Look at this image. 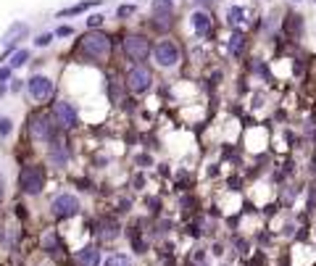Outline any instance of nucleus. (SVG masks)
<instances>
[{
	"instance_id": "obj_15",
	"label": "nucleus",
	"mask_w": 316,
	"mask_h": 266,
	"mask_svg": "<svg viewBox=\"0 0 316 266\" xmlns=\"http://www.w3.org/2000/svg\"><path fill=\"white\" fill-rule=\"evenodd\" d=\"M245 43H248V37L242 35V32H232L227 48H229V53H232V56H240L242 50H245Z\"/></svg>"
},
{
	"instance_id": "obj_30",
	"label": "nucleus",
	"mask_w": 316,
	"mask_h": 266,
	"mask_svg": "<svg viewBox=\"0 0 316 266\" xmlns=\"http://www.w3.org/2000/svg\"><path fill=\"white\" fill-rule=\"evenodd\" d=\"M198 3H211V0H198Z\"/></svg>"
},
{
	"instance_id": "obj_7",
	"label": "nucleus",
	"mask_w": 316,
	"mask_h": 266,
	"mask_svg": "<svg viewBox=\"0 0 316 266\" xmlns=\"http://www.w3.org/2000/svg\"><path fill=\"white\" fill-rule=\"evenodd\" d=\"M50 208H53V216H58V219L77 216V213H79V198L71 195V192H61V195L53 198Z\"/></svg>"
},
{
	"instance_id": "obj_6",
	"label": "nucleus",
	"mask_w": 316,
	"mask_h": 266,
	"mask_svg": "<svg viewBox=\"0 0 316 266\" xmlns=\"http://www.w3.org/2000/svg\"><path fill=\"white\" fill-rule=\"evenodd\" d=\"M29 135H32V140L37 142H45L56 140V129H53V119H50L48 114H35L32 119H29Z\"/></svg>"
},
{
	"instance_id": "obj_1",
	"label": "nucleus",
	"mask_w": 316,
	"mask_h": 266,
	"mask_svg": "<svg viewBox=\"0 0 316 266\" xmlns=\"http://www.w3.org/2000/svg\"><path fill=\"white\" fill-rule=\"evenodd\" d=\"M79 53L87 61H106L111 53V37L103 32H87L79 40Z\"/></svg>"
},
{
	"instance_id": "obj_5",
	"label": "nucleus",
	"mask_w": 316,
	"mask_h": 266,
	"mask_svg": "<svg viewBox=\"0 0 316 266\" xmlns=\"http://www.w3.org/2000/svg\"><path fill=\"white\" fill-rule=\"evenodd\" d=\"M153 58H156V64L158 66H164V69H174L179 64V48L174 40H158V45L153 48Z\"/></svg>"
},
{
	"instance_id": "obj_22",
	"label": "nucleus",
	"mask_w": 316,
	"mask_h": 266,
	"mask_svg": "<svg viewBox=\"0 0 316 266\" xmlns=\"http://www.w3.org/2000/svg\"><path fill=\"white\" fill-rule=\"evenodd\" d=\"M111 100H114V103H121V82L119 79L111 82Z\"/></svg>"
},
{
	"instance_id": "obj_26",
	"label": "nucleus",
	"mask_w": 316,
	"mask_h": 266,
	"mask_svg": "<svg viewBox=\"0 0 316 266\" xmlns=\"http://www.w3.org/2000/svg\"><path fill=\"white\" fill-rule=\"evenodd\" d=\"M50 40H53V35H40V37L35 40V45H40V48H45V45H50Z\"/></svg>"
},
{
	"instance_id": "obj_19",
	"label": "nucleus",
	"mask_w": 316,
	"mask_h": 266,
	"mask_svg": "<svg viewBox=\"0 0 316 266\" xmlns=\"http://www.w3.org/2000/svg\"><path fill=\"white\" fill-rule=\"evenodd\" d=\"M93 6H98V0H87V3L71 6V8H66V11H61L58 16H74V14H82V11H87V8H93Z\"/></svg>"
},
{
	"instance_id": "obj_29",
	"label": "nucleus",
	"mask_w": 316,
	"mask_h": 266,
	"mask_svg": "<svg viewBox=\"0 0 316 266\" xmlns=\"http://www.w3.org/2000/svg\"><path fill=\"white\" fill-rule=\"evenodd\" d=\"M0 198H3V179H0Z\"/></svg>"
},
{
	"instance_id": "obj_11",
	"label": "nucleus",
	"mask_w": 316,
	"mask_h": 266,
	"mask_svg": "<svg viewBox=\"0 0 316 266\" xmlns=\"http://www.w3.org/2000/svg\"><path fill=\"white\" fill-rule=\"evenodd\" d=\"M74 263H77V266H98V263H100V250L95 248V245H87V248L77 250Z\"/></svg>"
},
{
	"instance_id": "obj_21",
	"label": "nucleus",
	"mask_w": 316,
	"mask_h": 266,
	"mask_svg": "<svg viewBox=\"0 0 316 266\" xmlns=\"http://www.w3.org/2000/svg\"><path fill=\"white\" fill-rule=\"evenodd\" d=\"M43 248H45L48 253H53V250L58 248V240H56V234H53V232H45V237H43Z\"/></svg>"
},
{
	"instance_id": "obj_14",
	"label": "nucleus",
	"mask_w": 316,
	"mask_h": 266,
	"mask_svg": "<svg viewBox=\"0 0 316 266\" xmlns=\"http://www.w3.org/2000/svg\"><path fill=\"white\" fill-rule=\"evenodd\" d=\"M27 35H29V27H27L24 22H16V24H11V29L6 32L3 43H6V45H14V43H19V40L27 37Z\"/></svg>"
},
{
	"instance_id": "obj_20",
	"label": "nucleus",
	"mask_w": 316,
	"mask_h": 266,
	"mask_svg": "<svg viewBox=\"0 0 316 266\" xmlns=\"http://www.w3.org/2000/svg\"><path fill=\"white\" fill-rule=\"evenodd\" d=\"M29 61V50H16V53L11 56V69H19V66H24Z\"/></svg>"
},
{
	"instance_id": "obj_8",
	"label": "nucleus",
	"mask_w": 316,
	"mask_h": 266,
	"mask_svg": "<svg viewBox=\"0 0 316 266\" xmlns=\"http://www.w3.org/2000/svg\"><path fill=\"white\" fill-rule=\"evenodd\" d=\"M27 90H29V95H32L35 100H48L50 95H53V79H48L43 74H35L32 79L27 82Z\"/></svg>"
},
{
	"instance_id": "obj_18",
	"label": "nucleus",
	"mask_w": 316,
	"mask_h": 266,
	"mask_svg": "<svg viewBox=\"0 0 316 266\" xmlns=\"http://www.w3.org/2000/svg\"><path fill=\"white\" fill-rule=\"evenodd\" d=\"M103 266H132V261H129V255H124V253H111Z\"/></svg>"
},
{
	"instance_id": "obj_27",
	"label": "nucleus",
	"mask_w": 316,
	"mask_h": 266,
	"mask_svg": "<svg viewBox=\"0 0 316 266\" xmlns=\"http://www.w3.org/2000/svg\"><path fill=\"white\" fill-rule=\"evenodd\" d=\"M11 79V66H0V82Z\"/></svg>"
},
{
	"instance_id": "obj_3",
	"label": "nucleus",
	"mask_w": 316,
	"mask_h": 266,
	"mask_svg": "<svg viewBox=\"0 0 316 266\" xmlns=\"http://www.w3.org/2000/svg\"><path fill=\"white\" fill-rule=\"evenodd\" d=\"M124 85L132 90V93H148L150 85H153V74H150V69L148 66H142V64H135L129 71H127V79H124Z\"/></svg>"
},
{
	"instance_id": "obj_9",
	"label": "nucleus",
	"mask_w": 316,
	"mask_h": 266,
	"mask_svg": "<svg viewBox=\"0 0 316 266\" xmlns=\"http://www.w3.org/2000/svg\"><path fill=\"white\" fill-rule=\"evenodd\" d=\"M53 116L58 121V127H64V129L77 127V108L71 103H66V100H58V103L53 106Z\"/></svg>"
},
{
	"instance_id": "obj_24",
	"label": "nucleus",
	"mask_w": 316,
	"mask_h": 266,
	"mask_svg": "<svg viewBox=\"0 0 316 266\" xmlns=\"http://www.w3.org/2000/svg\"><path fill=\"white\" fill-rule=\"evenodd\" d=\"M132 14H135V6H119V11H116V16H119V19L132 16Z\"/></svg>"
},
{
	"instance_id": "obj_2",
	"label": "nucleus",
	"mask_w": 316,
	"mask_h": 266,
	"mask_svg": "<svg viewBox=\"0 0 316 266\" xmlns=\"http://www.w3.org/2000/svg\"><path fill=\"white\" fill-rule=\"evenodd\" d=\"M19 187H22L27 195H40L45 187V169L40 163H29L19 174Z\"/></svg>"
},
{
	"instance_id": "obj_10",
	"label": "nucleus",
	"mask_w": 316,
	"mask_h": 266,
	"mask_svg": "<svg viewBox=\"0 0 316 266\" xmlns=\"http://www.w3.org/2000/svg\"><path fill=\"white\" fill-rule=\"evenodd\" d=\"M190 24H192V29H195L198 37H208L213 32V19L206 11H195V14L190 16Z\"/></svg>"
},
{
	"instance_id": "obj_17",
	"label": "nucleus",
	"mask_w": 316,
	"mask_h": 266,
	"mask_svg": "<svg viewBox=\"0 0 316 266\" xmlns=\"http://www.w3.org/2000/svg\"><path fill=\"white\" fill-rule=\"evenodd\" d=\"M242 19H245V8H242V6H229L227 8V24L229 27H237Z\"/></svg>"
},
{
	"instance_id": "obj_13",
	"label": "nucleus",
	"mask_w": 316,
	"mask_h": 266,
	"mask_svg": "<svg viewBox=\"0 0 316 266\" xmlns=\"http://www.w3.org/2000/svg\"><path fill=\"white\" fill-rule=\"evenodd\" d=\"M50 161H53L56 166H66V161H69V148H66V142L53 140V145H50Z\"/></svg>"
},
{
	"instance_id": "obj_25",
	"label": "nucleus",
	"mask_w": 316,
	"mask_h": 266,
	"mask_svg": "<svg viewBox=\"0 0 316 266\" xmlns=\"http://www.w3.org/2000/svg\"><path fill=\"white\" fill-rule=\"evenodd\" d=\"M100 24H103V16H100V14H95V16L87 19V27H90V29H95V27H100Z\"/></svg>"
},
{
	"instance_id": "obj_28",
	"label": "nucleus",
	"mask_w": 316,
	"mask_h": 266,
	"mask_svg": "<svg viewBox=\"0 0 316 266\" xmlns=\"http://www.w3.org/2000/svg\"><path fill=\"white\" fill-rule=\"evenodd\" d=\"M56 35H58V37H69V35H74V29H71V27H58Z\"/></svg>"
},
{
	"instance_id": "obj_16",
	"label": "nucleus",
	"mask_w": 316,
	"mask_h": 266,
	"mask_svg": "<svg viewBox=\"0 0 316 266\" xmlns=\"http://www.w3.org/2000/svg\"><path fill=\"white\" fill-rule=\"evenodd\" d=\"M98 234L103 240H114V237H119V224L114 219H103V221H100V232Z\"/></svg>"
},
{
	"instance_id": "obj_23",
	"label": "nucleus",
	"mask_w": 316,
	"mask_h": 266,
	"mask_svg": "<svg viewBox=\"0 0 316 266\" xmlns=\"http://www.w3.org/2000/svg\"><path fill=\"white\" fill-rule=\"evenodd\" d=\"M14 129V121L11 119H0V137H8Z\"/></svg>"
},
{
	"instance_id": "obj_4",
	"label": "nucleus",
	"mask_w": 316,
	"mask_h": 266,
	"mask_svg": "<svg viewBox=\"0 0 316 266\" xmlns=\"http://www.w3.org/2000/svg\"><path fill=\"white\" fill-rule=\"evenodd\" d=\"M121 45H124L127 58L135 61V64H142V61H148V56H150V40L142 37V35H127Z\"/></svg>"
},
{
	"instance_id": "obj_31",
	"label": "nucleus",
	"mask_w": 316,
	"mask_h": 266,
	"mask_svg": "<svg viewBox=\"0 0 316 266\" xmlns=\"http://www.w3.org/2000/svg\"><path fill=\"white\" fill-rule=\"evenodd\" d=\"M313 3H316V0H313Z\"/></svg>"
},
{
	"instance_id": "obj_12",
	"label": "nucleus",
	"mask_w": 316,
	"mask_h": 266,
	"mask_svg": "<svg viewBox=\"0 0 316 266\" xmlns=\"http://www.w3.org/2000/svg\"><path fill=\"white\" fill-rule=\"evenodd\" d=\"M153 16H156V24H164L169 14L174 11V0H153Z\"/></svg>"
}]
</instances>
